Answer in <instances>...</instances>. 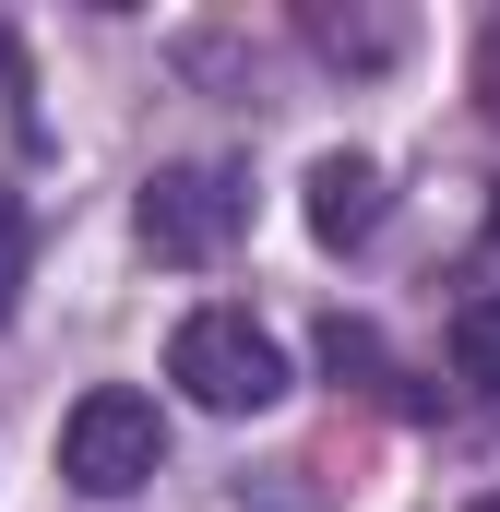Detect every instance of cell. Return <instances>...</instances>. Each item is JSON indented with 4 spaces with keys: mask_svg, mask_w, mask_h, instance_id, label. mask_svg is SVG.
Here are the masks:
<instances>
[{
    "mask_svg": "<svg viewBox=\"0 0 500 512\" xmlns=\"http://www.w3.org/2000/svg\"><path fill=\"white\" fill-rule=\"evenodd\" d=\"M239 215H250L239 167H155L143 203H131V227H143L155 262H215L227 239H239Z\"/></svg>",
    "mask_w": 500,
    "mask_h": 512,
    "instance_id": "3",
    "label": "cell"
},
{
    "mask_svg": "<svg viewBox=\"0 0 500 512\" xmlns=\"http://www.w3.org/2000/svg\"><path fill=\"white\" fill-rule=\"evenodd\" d=\"M12 298H24V215L0 203V322H12Z\"/></svg>",
    "mask_w": 500,
    "mask_h": 512,
    "instance_id": "8",
    "label": "cell"
},
{
    "mask_svg": "<svg viewBox=\"0 0 500 512\" xmlns=\"http://www.w3.org/2000/svg\"><path fill=\"white\" fill-rule=\"evenodd\" d=\"M155 465H167V417H155V393L96 382L72 417H60V477H72L84 501H131Z\"/></svg>",
    "mask_w": 500,
    "mask_h": 512,
    "instance_id": "2",
    "label": "cell"
},
{
    "mask_svg": "<svg viewBox=\"0 0 500 512\" xmlns=\"http://www.w3.org/2000/svg\"><path fill=\"white\" fill-rule=\"evenodd\" d=\"M370 227H381V167L370 155H322L310 167V239L322 251H358Z\"/></svg>",
    "mask_w": 500,
    "mask_h": 512,
    "instance_id": "4",
    "label": "cell"
},
{
    "mask_svg": "<svg viewBox=\"0 0 500 512\" xmlns=\"http://www.w3.org/2000/svg\"><path fill=\"white\" fill-rule=\"evenodd\" d=\"M310 48H322V60H358V72H381V60L405 48V12H310Z\"/></svg>",
    "mask_w": 500,
    "mask_h": 512,
    "instance_id": "5",
    "label": "cell"
},
{
    "mask_svg": "<svg viewBox=\"0 0 500 512\" xmlns=\"http://www.w3.org/2000/svg\"><path fill=\"white\" fill-rule=\"evenodd\" d=\"M465 512H500V489H489V501H465Z\"/></svg>",
    "mask_w": 500,
    "mask_h": 512,
    "instance_id": "9",
    "label": "cell"
},
{
    "mask_svg": "<svg viewBox=\"0 0 500 512\" xmlns=\"http://www.w3.org/2000/svg\"><path fill=\"white\" fill-rule=\"evenodd\" d=\"M167 382L191 393L203 417H262V405L286 393V346H274L250 310H191V322L167 334Z\"/></svg>",
    "mask_w": 500,
    "mask_h": 512,
    "instance_id": "1",
    "label": "cell"
},
{
    "mask_svg": "<svg viewBox=\"0 0 500 512\" xmlns=\"http://www.w3.org/2000/svg\"><path fill=\"white\" fill-rule=\"evenodd\" d=\"M489 239H500V227H489Z\"/></svg>",
    "mask_w": 500,
    "mask_h": 512,
    "instance_id": "10",
    "label": "cell"
},
{
    "mask_svg": "<svg viewBox=\"0 0 500 512\" xmlns=\"http://www.w3.org/2000/svg\"><path fill=\"white\" fill-rule=\"evenodd\" d=\"M453 370L477 393H500V298H465V310H453Z\"/></svg>",
    "mask_w": 500,
    "mask_h": 512,
    "instance_id": "6",
    "label": "cell"
},
{
    "mask_svg": "<svg viewBox=\"0 0 500 512\" xmlns=\"http://www.w3.org/2000/svg\"><path fill=\"white\" fill-rule=\"evenodd\" d=\"M322 370L334 382H381V334L370 322H322Z\"/></svg>",
    "mask_w": 500,
    "mask_h": 512,
    "instance_id": "7",
    "label": "cell"
}]
</instances>
